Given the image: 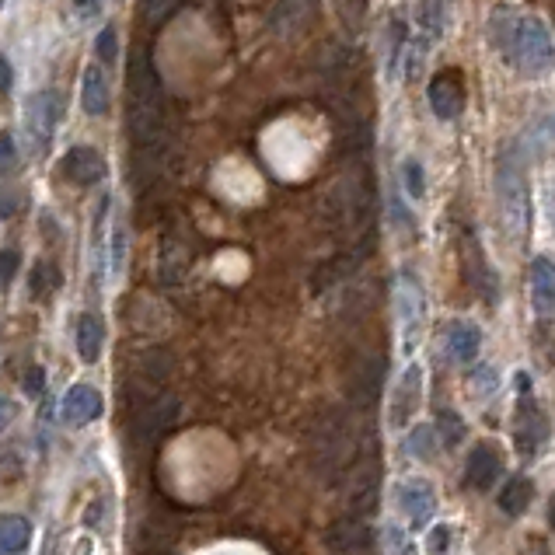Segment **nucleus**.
<instances>
[{
    "label": "nucleus",
    "instance_id": "obj_1",
    "mask_svg": "<svg viewBox=\"0 0 555 555\" xmlns=\"http://www.w3.org/2000/svg\"><path fill=\"white\" fill-rule=\"evenodd\" d=\"M489 35L503 60L521 74L538 77L552 67V32L542 14H514L510 7H500L489 21Z\"/></svg>",
    "mask_w": 555,
    "mask_h": 555
},
{
    "label": "nucleus",
    "instance_id": "obj_2",
    "mask_svg": "<svg viewBox=\"0 0 555 555\" xmlns=\"http://www.w3.org/2000/svg\"><path fill=\"white\" fill-rule=\"evenodd\" d=\"M496 196H500L507 231L521 238L531 224V192H528V175H524L521 144H503L500 165H496Z\"/></svg>",
    "mask_w": 555,
    "mask_h": 555
},
{
    "label": "nucleus",
    "instance_id": "obj_3",
    "mask_svg": "<svg viewBox=\"0 0 555 555\" xmlns=\"http://www.w3.org/2000/svg\"><path fill=\"white\" fill-rule=\"evenodd\" d=\"M63 119V95L53 88L32 91L25 98V137L35 154H46L53 147V133Z\"/></svg>",
    "mask_w": 555,
    "mask_h": 555
},
{
    "label": "nucleus",
    "instance_id": "obj_4",
    "mask_svg": "<svg viewBox=\"0 0 555 555\" xmlns=\"http://www.w3.org/2000/svg\"><path fill=\"white\" fill-rule=\"evenodd\" d=\"M395 304H398V318H402L405 350H412V346H416V336L423 332V322H426V294L412 273H405L402 280H398Z\"/></svg>",
    "mask_w": 555,
    "mask_h": 555
},
{
    "label": "nucleus",
    "instance_id": "obj_5",
    "mask_svg": "<svg viewBox=\"0 0 555 555\" xmlns=\"http://www.w3.org/2000/svg\"><path fill=\"white\" fill-rule=\"evenodd\" d=\"M423 367L409 364L402 370V377L395 381V395H391V426H405L416 416L419 402H423Z\"/></svg>",
    "mask_w": 555,
    "mask_h": 555
},
{
    "label": "nucleus",
    "instance_id": "obj_6",
    "mask_svg": "<svg viewBox=\"0 0 555 555\" xmlns=\"http://www.w3.org/2000/svg\"><path fill=\"white\" fill-rule=\"evenodd\" d=\"M102 412H105V398H102V391L91 388V384H74V388H67V395H63V402H60V416H63V423H70V426L95 423Z\"/></svg>",
    "mask_w": 555,
    "mask_h": 555
},
{
    "label": "nucleus",
    "instance_id": "obj_7",
    "mask_svg": "<svg viewBox=\"0 0 555 555\" xmlns=\"http://www.w3.org/2000/svg\"><path fill=\"white\" fill-rule=\"evenodd\" d=\"M426 98H430V109L437 112L444 123L458 119L461 109H465V88H461V77L451 74V70L437 74L430 81V88H426Z\"/></svg>",
    "mask_w": 555,
    "mask_h": 555
},
{
    "label": "nucleus",
    "instance_id": "obj_8",
    "mask_svg": "<svg viewBox=\"0 0 555 555\" xmlns=\"http://www.w3.org/2000/svg\"><path fill=\"white\" fill-rule=\"evenodd\" d=\"M514 437H517V451H521L524 458H535V454L542 451L545 440H549V419H545L542 405H538V402L535 405H531V402L521 405V416H517Z\"/></svg>",
    "mask_w": 555,
    "mask_h": 555
},
{
    "label": "nucleus",
    "instance_id": "obj_9",
    "mask_svg": "<svg viewBox=\"0 0 555 555\" xmlns=\"http://www.w3.org/2000/svg\"><path fill=\"white\" fill-rule=\"evenodd\" d=\"M60 168H63V175H67L74 185H95V182L105 179V158L95 151V147H88V144L70 147V151L63 154Z\"/></svg>",
    "mask_w": 555,
    "mask_h": 555
},
{
    "label": "nucleus",
    "instance_id": "obj_10",
    "mask_svg": "<svg viewBox=\"0 0 555 555\" xmlns=\"http://www.w3.org/2000/svg\"><path fill=\"white\" fill-rule=\"evenodd\" d=\"M500 475H503L500 451H496L493 444L472 447V454H468V465H465V482H468V486L479 489V493H489V489L500 482Z\"/></svg>",
    "mask_w": 555,
    "mask_h": 555
},
{
    "label": "nucleus",
    "instance_id": "obj_11",
    "mask_svg": "<svg viewBox=\"0 0 555 555\" xmlns=\"http://www.w3.org/2000/svg\"><path fill=\"white\" fill-rule=\"evenodd\" d=\"M398 507L409 517L412 528H426L437 514V496L426 482H405V486H398Z\"/></svg>",
    "mask_w": 555,
    "mask_h": 555
},
{
    "label": "nucleus",
    "instance_id": "obj_12",
    "mask_svg": "<svg viewBox=\"0 0 555 555\" xmlns=\"http://www.w3.org/2000/svg\"><path fill=\"white\" fill-rule=\"evenodd\" d=\"M112 105V91H109V77L98 63H88L81 74V109L88 112L91 119H102Z\"/></svg>",
    "mask_w": 555,
    "mask_h": 555
},
{
    "label": "nucleus",
    "instance_id": "obj_13",
    "mask_svg": "<svg viewBox=\"0 0 555 555\" xmlns=\"http://www.w3.org/2000/svg\"><path fill=\"white\" fill-rule=\"evenodd\" d=\"M555 304V276H552V259L549 255H535L531 262V308L535 315L549 318Z\"/></svg>",
    "mask_w": 555,
    "mask_h": 555
},
{
    "label": "nucleus",
    "instance_id": "obj_14",
    "mask_svg": "<svg viewBox=\"0 0 555 555\" xmlns=\"http://www.w3.org/2000/svg\"><path fill=\"white\" fill-rule=\"evenodd\" d=\"M482 350V332L472 322H451L447 329V357L454 364H472Z\"/></svg>",
    "mask_w": 555,
    "mask_h": 555
},
{
    "label": "nucleus",
    "instance_id": "obj_15",
    "mask_svg": "<svg viewBox=\"0 0 555 555\" xmlns=\"http://www.w3.org/2000/svg\"><path fill=\"white\" fill-rule=\"evenodd\" d=\"M74 343H77V357H81L84 364H95V360L102 357V350H105V325H102V318L91 315V311H84V315L77 318Z\"/></svg>",
    "mask_w": 555,
    "mask_h": 555
},
{
    "label": "nucleus",
    "instance_id": "obj_16",
    "mask_svg": "<svg viewBox=\"0 0 555 555\" xmlns=\"http://www.w3.org/2000/svg\"><path fill=\"white\" fill-rule=\"evenodd\" d=\"M531 503H535V482L528 475H510L500 489V510L507 517H524Z\"/></svg>",
    "mask_w": 555,
    "mask_h": 555
},
{
    "label": "nucleus",
    "instance_id": "obj_17",
    "mask_svg": "<svg viewBox=\"0 0 555 555\" xmlns=\"http://www.w3.org/2000/svg\"><path fill=\"white\" fill-rule=\"evenodd\" d=\"M329 545H332V552H339V555L364 552L370 549V531L360 521H339L336 528L329 531Z\"/></svg>",
    "mask_w": 555,
    "mask_h": 555
},
{
    "label": "nucleus",
    "instance_id": "obj_18",
    "mask_svg": "<svg viewBox=\"0 0 555 555\" xmlns=\"http://www.w3.org/2000/svg\"><path fill=\"white\" fill-rule=\"evenodd\" d=\"M28 542H32V528L25 517L4 514L0 517V555H25Z\"/></svg>",
    "mask_w": 555,
    "mask_h": 555
},
{
    "label": "nucleus",
    "instance_id": "obj_19",
    "mask_svg": "<svg viewBox=\"0 0 555 555\" xmlns=\"http://www.w3.org/2000/svg\"><path fill=\"white\" fill-rule=\"evenodd\" d=\"M60 283H63V276L56 273L53 262H39V266L32 269V276H28V294H32L35 301H46Z\"/></svg>",
    "mask_w": 555,
    "mask_h": 555
},
{
    "label": "nucleus",
    "instance_id": "obj_20",
    "mask_svg": "<svg viewBox=\"0 0 555 555\" xmlns=\"http://www.w3.org/2000/svg\"><path fill=\"white\" fill-rule=\"evenodd\" d=\"M437 451H440V444H437V430H433V426H419V430H412V437H409L412 458L433 461L437 458Z\"/></svg>",
    "mask_w": 555,
    "mask_h": 555
},
{
    "label": "nucleus",
    "instance_id": "obj_21",
    "mask_svg": "<svg viewBox=\"0 0 555 555\" xmlns=\"http://www.w3.org/2000/svg\"><path fill=\"white\" fill-rule=\"evenodd\" d=\"M95 56H98V67H116L119 63V32L116 25H105L95 39Z\"/></svg>",
    "mask_w": 555,
    "mask_h": 555
},
{
    "label": "nucleus",
    "instance_id": "obj_22",
    "mask_svg": "<svg viewBox=\"0 0 555 555\" xmlns=\"http://www.w3.org/2000/svg\"><path fill=\"white\" fill-rule=\"evenodd\" d=\"M402 185L409 192V199H423L426 196V168L423 161L416 158H405L402 161Z\"/></svg>",
    "mask_w": 555,
    "mask_h": 555
},
{
    "label": "nucleus",
    "instance_id": "obj_23",
    "mask_svg": "<svg viewBox=\"0 0 555 555\" xmlns=\"http://www.w3.org/2000/svg\"><path fill=\"white\" fill-rule=\"evenodd\" d=\"M437 426H440V440H444V444H451V447L458 444V440L465 437V430H468L465 419L458 416V409H444V412H440Z\"/></svg>",
    "mask_w": 555,
    "mask_h": 555
},
{
    "label": "nucleus",
    "instance_id": "obj_24",
    "mask_svg": "<svg viewBox=\"0 0 555 555\" xmlns=\"http://www.w3.org/2000/svg\"><path fill=\"white\" fill-rule=\"evenodd\" d=\"M14 168H18V147L11 133H0V179H11Z\"/></svg>",
    "mask_w": 555,
    "mask_h": 555
},
{
    "label": "nucleus",
    "instance_id": "obj_25",
    "mask_svg": "<svg viewBox=\"0 0 555 555\" xmlns=\"http://www.w3.org/2000/svg\"><path fill=\"white\" fill-rule=\"evenodd\" d=\"M109 266H112V273H123V266H126V231L123 227H112V245H109Z\"/></svg>",
    "mask_w": 555,
    "mask_h": 555
},
{
    "label": "nucleus",
    "instance_id": "obj_26",
    "mask_svg": "<svg viewBox=\"0 0 555 555\" xmlns=\"http://www.w3.org/2000/svg\"><path fill=\"white\" fill-rule=\"evenodd\" d=\"M405 42H409V35H405V21H395V25H391V56H388V63H391V74H395V70H398V63H402Z\"/></svg>",
    "mask_w": 555,
    "mask_h": 555
},
{
    "label": "nucleus",
    "instance_id": "obj_27",
    "mask_svg": "<svg viewBox=\"0 0 555 555\" xmlns=\"http://www.w3.org/2000/svg\"><path fill=\"white\" fill-rule=\"evenodd\" d=\"M472 391L479 398L493 395V391H496V370L493 367H479V370H475V374H472Z\"/></svg>",
    "mask_w": 555,
    "mask_h": 555
},
{
    "label": "nucleus",
    "instance_id": "obj_28",
    "mask_svg": "<svg viewBox=\"0 0 555 555\" xmlns=\"http://www.w3.org/2000/svg\"><path fill=\"white\" fill-rule=\"evenodd\" d=\"M451 528L447 524H433L430 528V535H426V549H430L433 555H444L447 552V545H451Z\"/></svg>",
    "mask_w": 555,
    "mask_h": 555
},
{
    "label": "nucleus",
    "instance_id": "obj_29",
    "mask_svg": "<svg viewBox=\"0 0 555 555\" xmlns=\"http://www.w3.org/2000/svg\"><path fill=\"white\" fill-rule=\"evenodd\" d=\"M18 266H21V255L14 248H0V287H7L14 280Z\"/></svg>",
    "mask_w": 555,
    "mask_h": 555
},
{
    "label": "nucleus",
    "instance_id": "obj_30",
    "mask_svg": "<svg viewBox=\"0 0 555 555\" xmlns=\"http://www.w3.org/2000/svg\"><path fill=\"white\" fill-rule=\"evenodd\" d=\"M42 388H46V370H42V367H28L25 391H28V395H42Z\"/></svg>",
    "mask_w": 555,
    "mask_h": 555
},
{
    "label": "nucleus",
    "instance_id": "obj_31",
    "mask_svg": "<svg viewBox=\"0 0 555 555\" xmlns=\"http://www.w3.org/2000/svg\"><path fill=\"white\" fill-rule=\"evenodd\" d=\"M11 88H14V67H11V60L0 53V95H7Z\"/></svg>",
    "mask_w": 555,
    "mask_h": 555
},
{
    "label": "nucleus",
    "instance_id": "obj_32",
    "mask_svg": "<svg viewBox=\"0 0 555 555\" xmlns=\"http://www.w3.org/2000/svg\"><path fill=\"white\" fill-rule=\"evenodd\" d=\"M21 475V461L18 458H11V454H0V479H18Z\"/></svg>",
    "mask_w": 555,
    "mask_h": 555
},
{
    "label": "nucleus",
    "instance_id": "obj_33",
    "mask_svg": "<svg viewBox=\"0 0 555 555\" xmlns=\"http://www.w3.org/2000/svg\"><path fill=\"white\" fill-rule=\"evenodd\" d=\"M74 7H77L81 18H95V14L105 7V0H74Z\"/></svg>",
    "mask_w": 555,
    "mask_h": 555
},
{
    "label": "nucleus",
    "instance_id": "obj_34",
    "mask_svg": "<svg viewBox=\"0 0 555 555\" xmlns=\"http://www.w3.org/2000/svg\"><path fill=\"white\" fill-rule=\"evenodd\" d=\"M70 549H74L70 555H91V549H95V542L81 535V538H74V545H70Z\"/></svg>",
    "mask_w": 555,
    "mask_h": 555
},
{
    "label": "nucleus",
    "instance_id": "obj_35",
    "mask_svg": "<svg viewBox=\"0 0 555 555\" xmlns=\"http://www.w3.org/2000/svg\"><path fill=\"white\" fill-rule=\"evenodd\" d=\"M84 524H102V500L91 503V507L84 510Z\"/></svg>",
    "mask_w": 555,
    "mask_h": 555
},
{
    "label": "nucleus",
    "instance_id": "obj_36",
    "mask_svg": "<svg viewBox=\"0 0 555 555\" xmlns=\"http://www.w3.org/2000/svg\"><path fill=\"white\" fill-rule=\"evenodd\" d=\"M4 4H7V0H0V7H4Z\"/></svg>",
    "mask_w": 555,
    "mask_h": 555
}]
</instances>
